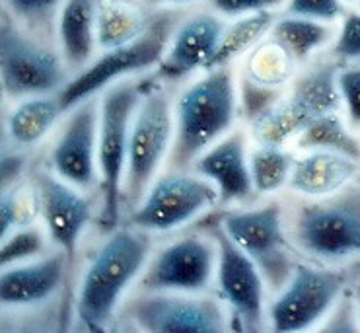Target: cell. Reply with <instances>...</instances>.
I'll use <instances>...</instances> for the list:
<instances>
[{"instance_id":"6da1fadb","label":"cell","mask_w":360,"mask_h":333,"mask_svg":"<svg viewBox=\"0 0 360 333\" xmlns=\"http://www.w3.org/2000/svg\"><path fill=\"white\" fill-rule=\"evenodd\" d=\"M148 232L139 228H115L96 250L76 296V318L88 332H103L111 325L129 287L141 279L150 259Z\"/></svg>"},{"instance_id":"7a4b0ae2","label":"cell","mask_w":360,"mask_h":333,"mask_svg":"<svg viewBox=\"0 0 360 333\" xmlns=\"http://www.w3.org/2000/svg\"><path fill=\"white\" fill-rule=\"evenodd\" d=\"M240 96L234 70L210 68L189 84L174 103L176 134L169 152V170H191L202 152L226 137L236 123Z\"/></svg>"},{"instance_id":"3957f363","label":"cell","mask_w":360,"mask_h":333,"mask_svg":"<svg viewBox=\"0 0 360 333\" xmlns=\"http://www.w3.org/2000/svg\"><path fill=\"white\" fill-rule=\"evenodd\" d=\"M294 250L327 267L360 263V182L341 191L300 201L286 220Z\"/></svg>"},{"instance_id":"277c9868","label":"cell","mask_w":360,"mask_h":333,"mask_svg":"<svg viewBox=\"0 0 360 333\" xmlns=\"http://www.w3.org/2000/svg\"><path fill=\"white\" fill-rule=\"evenodd\" d=\"M179 22L181 18L176 10L162 8L152 14L150 25L143 35H139L131 43L98 55L82 73L72 76L59 94L65 109L68 111L76 103L98 96L111 84L158 67Z\"/></svg>"},{"instance_id":"5b68a950","label":"cell","mask_w":360,"mask_h":333,"mask_svg":"<svg viewBox=\"0 0 360 333\" xmlns=\"http://www.w3.org/2000/svg\"><path fill=\"white\" fill-rule=\"evenodd\" d=\"M143 94V86L133 80L111 84L100 94L98 172L101 191L100 222L105 232L115 230L119 225L131 125Z\"/></svg>"},{"instance_id":"8992f818","label":"cell","mask_w":360,"mask_h":333,"mask_svg":"<svg viewBox=\"0 0 360 333\" xmlns=\"http://www.w3.org/2000/svg\"><path fill=\"white\" fill-rule=\"evenodd\" d=\"M0 24V82L10 100L60 94L72 78L59 49L27 32L6 10Z\"/></svg>"},{"instance_id":"52a82bcc","label":"cell","mask_w":360,"mask_h":333,"mask_svg":"<svg viewBox=\"0 0 360 333\" xmlns=\"http://www.w3.org/2000/svg\"><path fill=\"white\" fill-rule=\"evenodd\" d=\"M337 61H319L294 82L288 96L265 109L252 121L257 144L285 146L306 127L327 113L339 111L341 94L337 86Z\"/></svg>"},{"instance_id":"ba28073f","label":"cell","mask_w":360,"mask_h":333,"mask_svg":"<svg viewBox=\"0 0 360 333\" xmlns=\"http://www.w3.org/2000/svg\"><path fill=\"white\" fill-rule=\"evenodd\" d=\"M174 134L176 113L169 94L160 86L144 90L131 125L123 182V201L131 208L139 205L156 180L160 168L172 152Z\"/></svg>"},{"instance_id":"9c48e42d","label":"cell","mask_w":360,"mask_h":333,"mask_svg":"<svg viewBox=\"0 0 360 333\" xmlns=\"http://www.w3.org/2000/svg\"><path fill=\"white\" fill-rule=\"evenodd\" d=\"M349 284V275L337 267L296 263L292 275L269 308L271 329L292 333L311 329L326 320Z\"/></svg>"},{"instance_id":"30bf717a","label":"cell","mask_w":360,"mask_h":333,"mask_svg":"<svg viewBox=\"0 0 360 333\" xmlns=\"http://www.w3.org/2000/svg\"><path fill=\"white\" fill-rule=\"evenodd\" d=\"M220 203L217 185L195 170H169L156 177L131 213V226L144 232H172Z\"/></svg>"},{"instance_id":"8fae6325","label":"cell","mask_w":360,"mask_h":333,"mask_svg":"<svg viewBox=\"0 0 360 333\" xmlns=\"http://www.w3.org/2000/svg\"><path fill=\"white\" fill-rule=\"evenodd\" d=\"M218 225L257 263L267 287L275 291L285 287L296 261L290 253L292 241L283 208L276 203H269L261 207L228 211Z\"/></svg>"},{"instance_id":"7c38bea8","label":"cell","mask_w":360,"mask_h":333,"mask_svg":"<svg viewBox=\"0 0 360 333\" xmlns=\"http://www.w3.org/2000/svg\"><path fill=\"white\" fill-rule=\"evenodd\" d=\"M127 310L131 322L148 333H222L228 327L224 306L205 292L141 291Z\"/></svg>"},{"instance_id":"4fadbf2b","label":"cell","mask_w":360,"mask_h":333,"mask_svg":"<svg viewBox=\"0 0 360 333\" xmlns=\"http://www.w3.org/2000/svg\"><path fill=\"white\" fill-rule=\"evenodd\" d=\"M218 246L214 236L191 234L169 241L148 259L139 287L141 291L205 292L217 277Z\"/></svg>"},{"instance_id":"5bb4252c","label":"cell","mask_w":360,"mask_h":333,"mask_svg":"<svg viewBox=\"0 0 360 333\" xmlns=\"http://www.w3.org/2000/svg\"><path fill=\"white\" fill-rule=\"evenodd\" d=\"M100 94L68 109L67 123L51 150V172L78 189H92L100 182Z\"/></svg>"},{"instance_id":"9a60e30c","label":"cell","mask_w":360,"mask_h":333,"mask_svg":"<svg viewBox=\"0 0 360 333\" xmlns=\"http://www.w3.org/2000/svg\"><path fill=\"white\" fill-rule=\"evenodd\" d=\"M218 246V294L240 322L250 329L265 324V291L267 281L257 263L228 236L220 225L214 230Z\"/></svg>"},{"instance_id":"2e32d148","label":"cell","mask_w":360,"mask_h":333,"mask_svg":"<svg viewBox=\"0 0 360 333\" xmlns=\"http://www.w3.org/2000/svg\"><path fill=\"white\" fill-rule=\"evenodd\" d=\"M34 185L47 236L67 253L68 259H72L92 220V203L82 195V189L65 182L55 172H39Z\"/></svg>"},{"instance_id":"e0dca14e","label":"cell","mask_w":360,"mask_h":333,"mask_svg":"<svg viewBox=\"0 0 360 333\" xmlns=\"http://www.w3.org/2000/svg\"><path fill=\"white\" fill-rule=\"evenodd\" d=\"M224 30L226 22L214 10H201L181 18L158 65V75L164 80H181L197 70H209Z\"/></svg>"},{"instance_id":"ac0fdd59","label":"cell","mask_w":360,"mask_h":333,"mask_svg":"<svg viewBox=\"0 0 360 333\" xmlns=\"http://www.w3.org/2000/svg\"><path fill=\"white\" fill-rule=\"evenodd\" d=\"M65 251L35 258L18 265L2 267L0 302L2 308H34L53 299L65 281L68 265Z\"/></svg>"},{"instance_id":"d6986e66","label":"cell","mask_w":360,"mask_h":333,"mask_svg":"<svg viewBox=\"0 0 360 333\" xmlns=\"http://www.w3.org/2000/svg\"><path fill=\"white\" fill-rule=\"evenodd\" d=\"M191 170L217 185L220 203H240L252 197L253 189L250 154L242 131L222 137L195 160Z\"/></svg>"},{"instance_id":"ffe728a7","label":"cell","mask_w":360,"mask_h":333,"mask_svg":"<svg viewBox=\"0 0 360 333\" xmlns=\"http://www.w3.org/2000/svg\"><path fill=\"white\" fill-rule=\"evenodd\" d=\"M98 12L100 0H65L57 16L55 42L72 76L82 73L100 49Z\"/></svg>"},{"instance_id":"44dd1931","label":"cell","mask_w":360,"mask_h":333,"mask_svg":"<svg viewBox=\"0 0 360 333\" xmlns=\"http://www.w3.org/2000/svg\"><path fill=\"white\" fill-rule=\"evenodd\" d=\"M360 175V162L333 150H308L296 158L288 187L306 199H319L341 191Z\"/></svg>"},{"instance_id":"7402d4cb","label":"cell","mask_w":360,"mask_h":333,"mask_svg":"<svg viewBox=\"0 0 360 333\" xmlns=\"http://www.w3.org/2000/svg\"><path fill=\"white\" fill-rule=\"evenodd\" d=\"M63 113H67V109L59 94L20 100L6 117V137L18 149L35 146L53 131Z\"/></svg>"},{"instance_id":"603a6c76","label":"cell","mask_w":360,"mask_h":333,"mask_svg":"<svg viewBox=\"0 0 360 333\" xmlns=\"http://www.w3.org/2000/svg\"><path fill=\"white\" fill-rule=\"evenodd\" d=\"M269 35L276 43H281L298 65H302L308 63L319 49L335 42L337 27L335 24L311 18L285 14L283 18H276Z\"/></svg>"},{"instance_id":"cb8c5ba5","label":"cell","mask_w":360,"mask_h":333,"mask_svg":"<svg viewBox=\"0 0 360 333\" xmlns=\"http://www.w3.org/2000/svg\"><path fill=\"white\" fill-rule=\"evenodd\" d=\"M152 14L136 6L133 0H100L98 12V45L100 51L121 47L146 32Z\"/></svg>"},{"instance_id":"d4e9b609","label":"cell","mask_w":360,"mask_h":333,"mask_svg":"<svg viewBox=\"0 0 360 333\" xmlns=\"http://www.w3.org/2000/svg\"><path fill=\"white\" fill-rule=\"evenodd\" d=\"M296 65L298 63L290 57V53L267 35L252 53H248L242 80L281 94L286 84L292 80Z\"/></svg>"},{"instance_id":"484cf974","label":"cell","mask_w":360,"mask_h":333,"mask_svg":"<svg viewBox=\"0 0 360 333\" xmlns=\"http://www.w3.org/2000/svg\"><path fill=\"white\" fill-rule=\"evenodd\" d=\"M275 20V12H259V14L236 18L232 24H226L220 47L210 63L209 70L210 68L230 67L234 61L252 53L271 34Z\"/></svg>"},{"instance_id":"4316f807","label":"cell","mask_w":360,"mask_h":333,"mask_svg":"<svg viewBox=\"0 0 360 333\" xmlns=\"http://www.w3.org/2000/svg\"><path fill=\"white\" fill-rule=\"evenodd\" d=\"M300 150H333L360 162V139L354 129L339 115V111L327 113L306 127L296 139Z\"/></svg>"},{"instance_id":"83f0119b","label":"cell","mask_w":360,"mask_h":333,"mask_svg":"<svg viewBox=\"0 0 360 333\" xmlns=\"http://www.w3.org/2000/svg\"><path fill=\"white\" fill-rule=\"evenodd\" d=\"M294 164V154L285 146L257 144V149L250 152V170L255 193L271 195L281 191L283 187H288Z\"/></svg>"},{"instance_id":"f1b7e54d","label":"cell","mask_w":360,"mask_h":333,"mask_svg":"<svg viewBox=\"0 0 360 333\" xmlns=\"http://www.w3.org/2000/svg\"><path fill=\"white\" fill-rule=\"evenodd\" d=\"M63 4L65 0H2V10H6L27 32L47 39L55 35Z\"/></svg>"},{"instance_id":"f546056e","label":"cell","mask_w":360,"mask_h":333,"mask_svg":"<svg viewBox=\"0 0 360 333\" xmlns=\"http://www.w3.org/2000/svg\"><path fill=\"white\" fill-rule=\"evenodd\" d=\"M39 213L37 189H27L25 185L16 184L2 189L0 199V238L8 236L16 228L34 222Z\"/></svg>"},{"instance_id":"4dcf8cb0","label":"cell","mask_w":360,"mask_h":333,"mask_svg":"<svg viewBox=\"0 0 360 333\" xmlns=\"http://www.w3.org/2000/svg\"><path fill=\"white\" fill-rule=\"evenodd\" d=\"M45 246H47V238L39 226H35L34 222L20 226L14 232L2 238L0 263L2 267H10L39 258L45 251Z\"/></svg>"},{"instance_id":"1f68e13d","label":"cell","mask_w":360,"mask_h":333,"mask_svg":"<svg viewBox=\"0 0 360 333\" xmlns=\"http://www.w3.org/2000/svg\"><path fill=\"white\" fill-rule=\"evenodd\" d=\"M333 58L341 63H359L360 61V10H347L339 20Z\"/></svg>"},{"instance_id":"d6a6232c","label":"cell","mask_w":360,"mask_h":333,"mask_svg":"<svg viewBox=\"0 0 360 333\" xmlns=\"http://www.w3.org/2000/svg\"><path fill=\"white\" fill-rule=\"evenodd\" d=\"M343 0H286V14L335 24L345 16Z\"/></svg>"},{"instance_id":"836d02e7","label":"cell","mask_w":360,"mask_h":333,"mask_svg":"<svg viewBox=\"0 0 360 333\" xmlns=\"http://www.w3.org/2000/svg\"><path fill=\"white\" fill-rule=\"evenodd\" d=\"M337 86L347 111V121L356 131L360 129V67L339 68Z\"/></svg>"},{"instance_id":"e575fe53","label":"cell","mask_w":360,"mask_h":333,"mask_svg":"<svg viewBox=\"0 0 360 333\" xmlns=\"http://www.w3.org/2000/svg\"><path fill=\"white\" fill-rule=\"evenodd\" d=\"M212 10L222 18H242L259 12H276L286 0H209Z\"/></svg>"},{"instance_id":"d590c367","label":"cell","mask_w":360,"mask_h":333,"mask_svg":"<svg viewBox=\"0 0 360 333\" xmlns=\"http://www.w3.org/2000/svg\"><path fill=\"white\" fill-rule=\"evenodd\" d=\"M24 166V156H20V152H4L2 154V189L20 184L18 180L22 177Z\"/></svg>"},{"instance_id":"8d00e7d4","label":"cell","mask_w":360,"mask_h":333,"mask_svg":"<svg viewBox=\"0 0 360 333\" xmlns=\"http://www.w3.org/2000/svg\"><path fill=\"white\" fill-rule=\"evenodd\" d=\"M144 2L154 6V8H176V6L191 4V2H197V0H144Z\"/></svg>"},{"instance_id":"74e56055","label":"cell","mask_w":360,"mask_h":333,"mask_svg":"<svg viewBox=\"0 0 360 333\" xmlns=\"http://www.w3.org/2000/svg\"><path fill=\"white\" fill-rule=\"evenodd\" d=\"M354 271V281H352V299L356 304V316H359L360 324V271L359 269H352Z\"/></svg>"},{"instance_id":"f35d334b","label":"cell","mask_w":360,"mask_h":333,"mask_svg":"<svg viewBox=\"0 0 360 333\" xmlns=\"http://www.w3.org/2000/svg\"><path fill=\"white\" fill-rule=\"evenodd\" d=\"M351 269H359V271H360V263H356V265H352Z\"/></svg>"},{"instance_id":"ab89813d","label":"cell","mask_w":360,"mask_h":333,"mask_svg":"<svg viewBox=\"0 0 360 333\" xmlns=\"http://www.w3.org/2000/svg\"><path fill=\"white\" fill-rule=\"evenodd\" d=\"M343 2H360V0H343Z\"/></svg>"},{"instance_id":"60d3db41","label":"cell","mask_w":360,"mask_h":333,"mask_svg":"<svg viewBox=\"0 0 360 333\" xmlns=\"http://www.w3.org/2000/svg\"><path fill=\"white\" fill-rule=\"evenodd\" d=\"M356 180H359V182H360V177H356Z\"/></svg>"},{"instance_id":"b9f144b4","label":"cell","mask_w":360,"mask_h":333,"mask_svg":"<svg viewBox=\"0 0 360 333\" xmlns=\"http://www.w3.org/2000/svg\"><path fill=\"white\" fill-rule=\"evenodd\" d=\"M359 8H360V2H359Z\"/></svg>"}]
</instances>
